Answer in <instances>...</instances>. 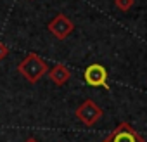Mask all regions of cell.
I'll return each instance as SVG.
<instances>
[{"label":"cell","instance_id":"cell-7","mask_svg":"<svg viewBox=\"0 0 147 142\" xmlns=\"http://www.w3.org/2000/svg\"><path fill=\"white\" fill-rule=\"evenodd\" d=\"M133 4H135V0H114L116 9L121 11V12H128L133 7Z\"/></svg>","mask_w":147,"mask_h":142},{"label":"cell","instance_id":"cell-8","mask_svg":"<svg viewBox=\"0 0 147 142\" xmlns=\"http://www.w3.org/2000/svg\"><path fill=\"white\" fill-rule=\"evenodd\" d=\"M7 55H9V47H7L4 42H0V61L5 59Z\"/></svg>","mask_w":147,"mask_h":142},{"label":"cell","instance_id":"cell-1","mask_svg":"<svg viewBox=\"0 0 147 142\" xmlns=\"http://www.w3.org/2000/svg\"><path fill=\"white\" fill-rule=\"evenodd\" d=\"M18 71L30 82V83H36L47 71H49V66L47 62L36 55V54H28L18 66Z\"/></svg>","mask_w":147,"mask_h":142},{"label":"cell","instance_id":"cell-6","mask_svg":"<svg viewBox=\"0 0 147 142\" xmlns=\"http://www.w3.org/2000/svg\"><path fill=\"white\" fill-rule=\"evenodd\" d=\"M49 78H50V82H54L57 87H62V85H66V83L69 82L71 71H69V68H66L64 64H55V66L50 68V71H49Z\"/></svg>","mask_w":147,"mask_h":142},{"label":"cell","instance_id":"cell-4","mask_svg":"<svg viewBox=\"0 0 147 142\" xmlns=\"http://www.w3.org/2000/svg\"><path fill=\"white\" fill-rule=\"evenodd\" d=\"M83 78H85V83L90 85V87H102L106 90H109V85H107V71L102 64H90L85 68L83 71Z\"/></svg>","mask_w":147,"mask_h":142},{"label":"cell","instance_id":"cell-3","mask_svg":"<svg viewBox=\"0 0 147 142\" xmlns=\"http://www.w3.org/2000/svg\"><path fill=\"white\" fill-rule=\"evenodd\" d=\"M102 142H145L142 135H138V132L133 130V126L126 121L119 123L114 132H111Z\"/></svg>","mask_w":147,"mask_h":142},{"label":"cell","instance_id":"cell-9","mask_svg":"<svg viewBox=\"0 0 147 142\" xmlns=\"http://www.w3.org/2000/svg\"><path fill=\"white\" fill-rule=\"evenodd\" d=\"M24 142H38V140H36V139H26Z\"/></svg>","mask_w":147,"mask_h":142},{"label":"cell","instance_id":"cell-2","mask_svg":"<svg viewBox=\"0 0 147 142\" xmlns=\"http://www.w3.org/2000/svg\"><path fill=\"white\" fill-rule=\"evenodd\" d=\"M75 114H76V118H78L83 125L92 126V125H95V123L102 118V108H100L99 104H95L92 99H87V101H83V102L78 106V109L75 111Z\"/></svg>","mask_w":147,"mask_h":142},{"label":"cell","instance_id":"cell-5","mask_svg":"<svg viewBox=\"0 0 147 142\" xmlns=\"http://www.w3.org/2000/svg\"><path fill=\"white\" fill-rule=\"evenodd\" d=\"M47 28H49V31H50L55 38L64 40V38H67V37L73 33V30H75V24H73V21H71L67 16L57 14V16L49 23Z\"/></svg>","mask_w":147,"mask_h":142}]
</instances>
